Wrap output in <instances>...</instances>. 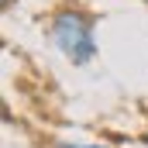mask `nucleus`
<instances>
[{
	"label": "nucleus",
	"mask_w": 148,
	"mask_h": 148,
	"mask_svg": "<svg viewBox=\"0 0 148 148\" xmlns=\"http://www.w3.org/2000/svg\"><path fill=\"white\" fill-rule=\"evenodd\" d=\"M55 148H107V145H69V141H59Z\"/></svg>",
	"instance_id": "2"
},
{
	"label": "nucleus",
	"mask_w": 148,
	"mask_h": 148,
	"mask_svg": "<svg viewBox=\"0 0 148 148\" xmlns=\"http://www.w3.org/2000/svg\"><path fill=\"white\" fill-rule=\"evenodd\" d=\"M97 14L76 7V3H66L59 7L52 17H48V38L52 45L73 62V66H86L93 55H97Z\"/></svg>",
	"instance_id": "1"
}]
</instances>
